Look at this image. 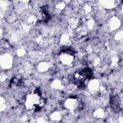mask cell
I'll use <instances>...</instances> for the list:
<instances>
[{"mask_svg":"<svg viewBox=\"0 0 123 123\" xmlns=\"http://www.w3.org/2000/svg\"><path fill=\"white\" fill-rule=\"evenodd\" d=\"M37 122H40V123H43V122H45V119L43 118L40 117L39 119H38Z\"/></svg>","mask_w":123,"mask_h":123,"instance_id":"cell-18","label":"cell"},{"mask_svg":"<svg viewBox=\"0 0 123 123\" xmlns=\"http://www.w3.org/2000/svg\"><path fill=\"white\" fill-rule=\"evenodd\" d=\"M52 87L55 89H60L62 87L61 82L59 80H55L52 84Z\"/></svg>","mask_w":123,"mask_h":123,"instance_id":"cell-14","label":"cell"},{"mask_svg":"<svg viewBox=\"0 0 123 123\" xmlns=\"http://www.w3.org/2000/svg\"><path fill=\"white\" fill-rule=\"evenodd\" d=\"M99 82L98 79H93L90 81L88 84V88L91 91H97L99 89Z\"/></svg>","mask_w":123,"mask_h":123,"instance_id":"cell-5","label":"cell"},{"mask_svg":"<svg viewBox=\"0 0 123 123\" xmlns=\"http://www.w3.org/2000/svg\"><path fill=\"white\" fill-rule=\"evenodd\" d=\"M121 25L120 20L115 16L112 17L109 22L110 27L111 30H115L118 29Z\"/></svg>","mask_w":123,"mask_h":123,"instance_id":"cell-6","label":"cell"},{"mask_svg":"<svg viewBox=\"0 0 123 123\" xmlns=\"http://www.w3.org/2000/svg\"><path fill=\"white\" fill-rule=\"evenodd\" d=\"M65 7V4L63 1H59L58 3L56 4L55 7L57 10L59 11H62L64 9Z\"/></svg>","mask_w":123,"mask_h":123,"instance_id":"cell-13","label":"cell"},{"mask_svg":"<svg viewBox=\"0 0 123 123\" xmlns=\"http://www.w3.org/2000/svg\"><path fill=\"white\" fill-rule=\"evenodd\" d=\"M49 68V64L48 62H40L37 66V69L39 71L41 72H44L47 71Z\"/></svg>","mask_w":123,"mask_h":123,"instance_id":"cell-7","label":"cell"},{"mask_svg":"<svg viewBox=\"0 0 123 123\" xmlns=\"http://www.w3.org/2000/svg\"><path fill=\"white\" fill-rule=\"evenodd\" d=\"M123 31L121 30L120 32H118L115 35V39L116 40H120L122 39L123 38Z\"/></svg>","mask_w":123,"mask_h":123,"instance_id":"cell-15","label":"cell"},{"mask_svg":"<svg viewBox=\"0 0 123 123\" xmlns=\"http://www.w3.org/2000/svg\"><path fill=\"white\" fill-rule=\"evenodd\" d=\"M44 104V99L41 98L37 94L32 93L27 96L25 105L28 110L35 111L37 107L41 108Z\"/></svg>","mask_w":123,"mask_h":123,"instance_id":"cell-1","label":"cell"},{"mask_svg":"<svg viewBox=\"0 0 123 123\" xmlns=\"http://www.w3.org/2000/svg\"><path fill=\"white\" fill-rule=\"evenodd\" d=\"M60 60L61 63L66 66H69L72 64L74 61V56L69 53H63L60 55Z\"/></svg>","mask_w":123,"mask_h":123,"instance_id":"cell-3","label":"cell"},{"mask_svg":"<svg viewBox=\"0 0 123 123\" xmlns=\"http://www.w3.org/2000/svg\"><path fill=\"white\" fill-rule=\"evenodd\" d=\"M17 55L19 56H24L25 53V51L23 49H18L17 50Z\"/></svg>","mask_w":123,"mask_h":123,"instance_id":"cell-16","label":"cell"},{"mask_svg":"<svg viewBox=\"0 0 123 123\" xmlns=\"http://www.w3.org/2000/svg\"><path fill=\"white\" fill-rule=\"evenodd\" d=\"M66 108L71 110H75L79 105L78 101L77 99L74 98H68L66 99L64 104Z\"/></svg>","mask_w":123,"mask_h":123,"instance_id":"cell-4","label":"cell"},{"mask_svg":"<svg viewBox=\"0 0 123 123\" xmlns=\"http://www.w3.org/2000/svg\"><path fill=\"white\" fill-rule=\"evenodd\" d=\"M62 116L59 111H54L50 115V118L52 120L58 121L62 119Z\"/></svg>","mask_w":123,"mask_h":123,"instance_id":"cell-10","label":"cell"},{"mask_svg":"<svg viewBox=\"0 0 123 123\" xmlns=\"http://www.w3.org/2000/svg\"><path fill=\"white\" fill-rule=\"evenodd\" d=\"M101 5L106 8H112L115 6V1L111 0L100 1Z\"/></svg>","mask_w":123,"mask_h":123,"instance_id":"cell-8","label":"cell"},{"mask_svg":"<svg viewBox=\"0 0 123 123\" xmlns=\"http://www.w3.org/2000/svg\"><path fill=\"white\" fill-rule=\"evenodd\" d=\"M104 111L101 109H98L94 112V116L98 118H101L104 116Z\"/></svg>","mask_w":123,"mask_h":123,"instance_id":"cell-11","label":"cell"},{"mask_svg":"<svg viewBox=\"0 0 123 123\" xmlns=\"http://www.w3.org/2000/svg\"><path fill=\"white\" fill-rule=\"evenodd\" d=\"M61 42L63 45H69L70 42L69 36L66 34L62 35L61 38Z\"/></svg>","mask_w":123,"mask_h":123,"instance_id":"cell-12","label":"cell"},{"mask_svg":"<svg viewBox=\"0 0 123 123\" xmlns=\"http://www.w3.org/2000/svg\"><path fill=\"white\" fill-rule=\"evenodd\" d=\"M84 11H85V12H86V13L90 12L92 10L91 7L88 5H86L84 7Z\"/></svg>","mask_w":123,"mask_h":123,"instance_id":"cell-17","label":"cell"},{"mask_svg":"<svg viewBox=\"0 0 123 123\" xmlns=\"http://www.w3.org/2000/svg\"><path fill=\"white\" fill-rule=\"evenodd\" d=\"M69 24L72 27L76 29L79 26V20L76 17H74L70 19Z\"/></svg>","mask_w":123,"mask_h":123,"instance_id":"cell-9","label":"cell"},{"mask_svg":"<svg viewBox=\"0 0 123 123\" xmlns=\"http://www.w3.org/2000/svg\"><path fill=\"white\" fill-rule=\"evenodd\" d=\"M12 63V59L11 55L8 53L1 55L0 64L3 69H9L11 67Z\"/></svg>","mask_w":123,"mask_h":123,"instance_id":"cell-2","label":"cell"}]
</instances>
